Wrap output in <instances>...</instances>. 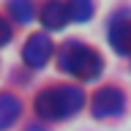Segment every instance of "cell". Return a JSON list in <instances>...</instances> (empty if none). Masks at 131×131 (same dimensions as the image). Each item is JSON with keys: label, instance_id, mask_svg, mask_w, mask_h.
Here are the masks:
<instances>
[{"label": "cell", "instance_id": "5b68a950", "mask_svg": "<svg viewBox=\"0 0 131 131\" xmlns=\"http://www.w3.org/2000/svg\"><path fill=\"white\" fill-rule=\"evenodd\" d=\"M109 44L117 55H131V14H117L109 19L106 27Z\"/></svg>", "mask_w": 131, "mask_h": 131}, {"label": "cell", "instance_id": "8992f818", "mask_svg": "<svg viewBox=\"0 0 131 131\" xmlns=\"http://www.w3.org/2000/svg\"><path fill=\"white\" fill-rule=\"evenodd\" d=\"M41 22H44L47 30H60V27H66V25H68V8H66V3H60V0L47 3V6L41 8Z\"/></svg>", "mask_w": 131, "mask_h": 131}, {"label": "cell", "instance_id": "52a82bcc", "mask_svg": "<svg viewBox=\"0 0 131 131\" xmlns=\"http://www.w3.org/2000/svg\"><path fill=\"white\" fill-rule=\"evenodd\" d=\"M22 115V101L14 93H0V131L11 128Z\"/></svg>", "mask_w": 131, "mask_h": 131}, {"label": "cell", "instance_id": "277c9868", "mask_svg": "<svg viewBox=\"0 0 131 131\" xmlns=\"http://www.w3.org/2000/svg\"><path fill=\"white\" fill-rule=\"evenodd\" d=\"M52 52H55V44H52V38L47 33H33L27 38V44H25V49H22V57L30 68H41V66L49 63Z\"/></svg>", "mask_w": 131, "mask_h": 131}, {"label": "cell", "instance_id": "7a4b0ae2", "mask_svg": "<svg viewBox=\"0 0 131 131\" xmlns=\"http://www.w3.org/2000/svg\"><path fill=\"white\" fill-rule=\"evenodd\" d=\"M57 63H60V71L71 74L77 79H96L98 74H101V68H104L101 55H98L96 49H90L88 44H82V41L63 44Z\"/></svg>", "mask_w": 131, "mask_h": 131}, {"label": "cell", "instance_id": "6da1fadb", "mask_svg": "<svg viewBox=\"0 0 131 131\" xmlns=\"http://www.w3.org/2000/svg\"><path fill=\"white\" fill-rule=\"evenodd\" d=\"M85 106V93L74 85H55L36 96V112L44 120H63Z\"/></svg>", "mask_w": 131, "mask_h": 131}, {"label": "cell", "instance_id": "9c48e42d", "mask_svg": "<svg viewBox=\"0 0 131 131\" xmlns=\"http://www.w3.org/2000/svg\"><path fill=\"white\" fill-rule=\"evenodd\" d=\"M8 11H11V16H14L16 22H22V25H27L33 19V6L27 0H11L8 3Z\"/></svg>", "mask_w": 131, "mask_h": 131}, {"label": "cell", "instance_id": "3957f363", "mask_svg": "<svg viewBox=\"0 0 131 131\" xmlns=\"http://www.w3.org/2000/svg\"><path fill=\"white\" fill-rule=\"evenodd\" d=\"M90 109L96 115L98 120H104V117H117V115L126 109V96H123L120 88H98L90 98Z\"/></svg>", "mask_w": 131, "mask_h": 131}, {"label": "cell", "instance_id": "ba28073f", "mask_svg": "<svg viewBox=\"0 0 131 131\" xmlns=\"http://www.w3.org/2000/svg\"><path fill=\"white\" fill-rule=\"evenodd\" d=\"M66 8H68V19L71 22H88L93 16V3H88V0H74Z\"/></svg>", "mask_w": 131, "mask_h": 131}, {"label": "cell", "instance_id": "30bf717a", "mask_svg": "<svg viewBox=\"0 0 131 131\" xmlns=\"http://www.w3.org/2000/svg\"><path fill=\"white\" fill-rule=\"evenodd\" d=\"M11 36H14V30H11V22L0 16V47H6L8 41H11Z\"/></svg>", "mask_w": 131, "mask_h": 131}]
</instances>
